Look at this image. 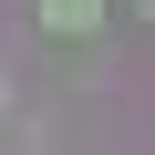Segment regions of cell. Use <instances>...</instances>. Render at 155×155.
<instances>
[{"instance_id":"6da1fadb","label":"cell","mask_w":155,"mask_h":155,"mask_svg":"<svg viewBox=\"0 0 155 155\" xmlns=\"http://www.w3.org/2000/svg\"><path fill=\"white\" fill-rule=\"evenodd\" d=\"M93 11H104V0H41V21H52V31H83Z\"/></svg>"},{"instance_id":"3957f363","label":"cell","mask_w":155,"mask_h":155,"mask_svg":"<svg viewBox=\"0 0 155 155\" xmlns=\"http://www.w3.org/2000/svg\"><path fill=\"white\" fill-rule=\"evenodd\" d=\"M134 11H155V0H134Z\"/></svg>"},{"instance_id":"7a4b0ae2","label":"cell","mask_w":155,"mask_h":155,"mask_svg":"<svg viewBox=\"0 0 155 155\" xmlns=\"http://www.w3.org/2000/svg\"><path fill=\"white\" fill-rule=\"evenodd\" d=\"M0 104H11V83H0Z\"/></svg>"}]
</instances>
